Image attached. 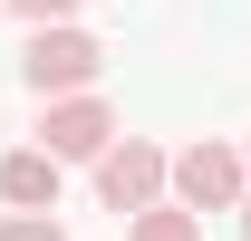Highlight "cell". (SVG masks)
Masks as SVG:
<instances>
[{"label": "cell", "instance_id": "6da1fadb", "mask_svg": "<svg viewBox=\"0 0 251 241\" xmlns=\"http://www.w3.org/2000/svg\"><path fill=\"white\" fill-rule=\"evenodd\" d=\"M97 68H106V48H97L87 29L39 20V29H29V58H20V77H29L39 96H77V87H97Z\"/></svg>", "mask_w": 251, "mask_h": 241}, {"label": "cell", "instance_id": "7a4b0ae2", "mask_svg": "<svg viewBox=\"0 0 251 241\" xmlns=\"http://www.w3.org/2000/svg\"><path fill=\"white\" fill-rule=\"evenodd\" d=\"M164 183H174L184 212H232L242 203V154L232 145H184L174 164H164Z\"/></svg>", "mask_w": 251, "mask_h": 241}, {"label": "cell", "instance_id": "3957f363", "mask_svg": "<svg viewBox=\"0 0 251 241\" xmlns=\"http://www.w3.org/2000/svg\"><path fill=\"white\" fill-rule=\"evenodd\" d=\"M155 193H164V154L145 145V135H126V145L97 154V203L106 212H145Z\"/></svg>", "mask_w": 251, "mask_h": 241}, {"label": "cell", "instance_id": "277c9868", "mask_svg": "<svg viewBox=\"0 0 251 241\" xmlns=\"http://www.w3.org/2000/svg\"><path fill=\"white\" fill-rule=\"evenodd\" d=\"M106 145H116V116H106L97 96H58V106L39 116V154H58V164H97Z\"/></svg>", "mask_w": 251, "mask_h": 241}, {"label": "cell", "instance_id": "5b68a950", "mask_svg": "<svg viewBox=\"0 0 251 241\" xmlns=\"http://www.w3.org/2000/svg\"><path fill=\"white\" fill-rule=\"evenodd\" d=\"M0 203L10 212H58V154H10V164H0Z\"/></svg>", "mask_w": 251, "mask_h": 241}, {"label": "cell", "instance_id": "8992f818", "mask_svg": "<svg viewBox=\"0 0 251 241\" xmlns=\"http://www.w3.org/2000/svg\"><path fill=\"white\" fill-rule=\"evenodd\" d=\"M135 241H203V222H193L184 203H164V193H155V203L135 212Z\"/></svg>", "mask_w": 251, "mask_h": 241}, {"label": "cell", "instance_id": "52a82bcc", "mask_svg": "<svg viewBox=\"0 0 251 241\" xmlns=\"http://www.w3.org/2000/svg\"><path fill=\"white\" fill-rule=\"evenodd\" d=\"M0 241H68L58 212H0Z\"/></svg>", "mask_w": 251, "mask_h": 241}, {"label": "cell", "instance_id": "ba28073f", "mask_svg": "<svg viewBox=\"0 0 251 241\" xmlns=\"http://www.w3.org/2000/svg\"><path fill=\"white\" fill-rule=\"evenodd\" d=\"M10 10H20V20H29V29H39V20H68L77 0H10Z\"/></svg>", "mask_w": 251, "mask_h": 241}, {"label": "cell", "instance_id": "9c48e42d", "mask_svg": "<svg viewBox=\"0 0 251 241\" xmlns=\"http://www.w3.org/2000/svg\"><path fill=\"white\" fill-rule=\"evenodd\" d=\"M242 232H251V203H242Z\"/></svg>", "mask_w": 251, "mask_h": 241}]
</instances>
